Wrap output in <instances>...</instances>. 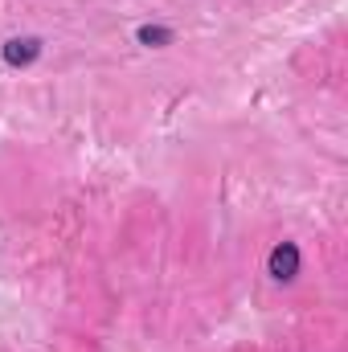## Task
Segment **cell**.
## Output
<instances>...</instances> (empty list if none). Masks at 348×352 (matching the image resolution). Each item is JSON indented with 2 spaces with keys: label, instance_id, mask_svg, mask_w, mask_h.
Masks as SVG:
<instances>
[{
  "label": "cell",
  "instance_id": "3",
  "mask_svg": "<svg viewBox=\"0 0 348 352\" xmlns=\"http://www.w3.org/2000/svg\"><path fill=\"white\" fill-rule=\"evenodd\" d=\"M173 29H164V25H140L135 29V41L140 45H148V50H160V45H173Z\"/></svg>",
  "mask_w": 348,
  "mask_h": 352
},
{
  "label": "cell",
  "instance_id": "1",
  "mask_svg": "<svg viewBox=\"0 0 348 352\" xmlns=\"http://www.w3.org/2000/svg\"><path fill=\"white\" fill-rule=\"evenodd\" d=\"M299 246L295 242H279L274 250H270V258H266V274L274 278V283H291L295 274H299Z\"/></svg>",
  "mask_w": 348,
  "mask_h": 352
},
{
  "label": "cell",
  "instance_id": "2",
  "mask_svg": "<svg viewBox=\"0 0 348 352\" xmlns=\"http://www.w3.org/2000/svg\"><path fill=\"white\" fill-rule=\"evenodd\" d=\"M37 58H41V41L37 37H12L4 45V62L8 66H33Z\"/></svg>",
  "mask_w": 348,
  "mask_h": 352
}]
</instances>
